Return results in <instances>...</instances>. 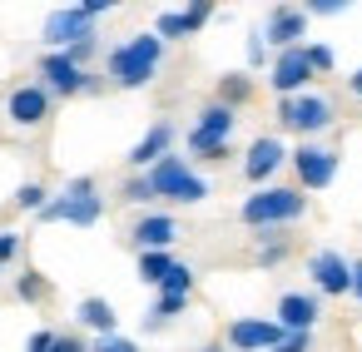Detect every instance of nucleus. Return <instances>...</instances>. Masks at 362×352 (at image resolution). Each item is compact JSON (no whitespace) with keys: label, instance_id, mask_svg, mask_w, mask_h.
Returning a JSON list of instances; mask_svg holds the SVG:
<instances>
[{"label":"nucleus","instance_id":"nucleus-10","mask_svg":"<svg viewBox=\"0 0 362 352\" xmlns=\"http://www.w3.org/2000/svg\"><path fill=\"white\" fill-rule=\"evenodd\" d=\"M55 115V95L40 85V80H25V85H16L11 95H6V124L11 129H40L45 119Z\"/></svg>","mask_w":362,"mask_h":352},{"label":"nucleus","instance_id":"nucleus-19","mask_svg":"<svg viewBox=\"0 0 362 352\" xmlns=\"http://www.w3.org/2000/svg\"><path fill=\"white\" fill-rule=\"evenodd\" d=\"M214 20V6H184V11H159L154 16V35L164 40V45H174V40H189V35H199L204 25Z\"/></svg>","mask_w":362,"mask_h":352},{"label":"nucleus","instance_id":"nucleus-21","mask_svg":"<svg viewBox=\"0 0 362 352\" xmlns=\"http://www.w3.org/2000/svg\"><path fill=\"white\" fill-rule=\"evenodd\" d=\"M288 253H293V238L283 233V228H268V233H253V263L268 273V268H283L288 263Z\"/></svg>","mask_w":362,"mask_h":352},{"label":"nucleus","instance_id":"nucleus-40","mask_svg":"<svg viewBox=\"0 0 362 352\" xmlns=\"http://www.w3.org/2000/svg\"><path fill=\"white\" fill-rule=\"evenodd\" d=\"M0 273H6V263H0Z\"/></svg>","mask_w":362,"mask_h":352},{"label":"nucleus","instance_id":"nucleus-25","mask_svg":"<svg viewBox=\"0 0 362 352\" xmlns=\"http://www.w3.org/2000/svg\"><path fill=\"white\" fill-rule=\"evenodd\" d=\"M119 204H134V209H144V213H149V204H159V199H154V189H149V174H129V179L119 184Z\"/></svg>","mask_w":362,"mask_h":352},{"label":"nucleus","instance_id":"nucleus-5","mask_svg":"<svg viewBox=\"0 0 362 352\" xmlns=\"http://www.w3.org/2000/svg\"><path fill=\"white\" fill-rule=\"evenodd\" d=\"M273 115H278V129H283V134H298L303 144L317 139V134H327V129L337 124V105H332V95H322V90H308V95H293V100H278Z\"/></svg>","mask_w":362,"mask_h":352},{"label":"nucleus","instance_id":"nucleus-31","mask_svg":"<svg viewBox=\"0 0 362 352\" xmlns=\"http://www.w3.org/2000/svg\"><path fill=\"white\" fill-rule=\"evenodd\" d=\"M90 352H144L134 337H124V332H115V337H95L90 342Z\"/></svg>","mask_w":362,"mask_h":352},{"label":"nucleus","instance_id":"nucleus-2","mask_svg":"<svg viewBox=\"0 0 362 352\" xmlns=\"http://www.w3.org/2000/svg\"><path fill=\"white\" fill-rule=\"evenodd\" d=\"M308 213V194L293 189V184H268V189H253L243 204H238V218L243 228L253 233H268V228H288Z\"/></svg>","mask_w":362,"mask_h":352},{"label":"nucleus","instance_id":"nucleus-27","mask_svg":"<svg viewBox=\"0 0 362 352\" xmlns=\"http://www.w3.org/2000/svg\"><path fill=\"white\" fill-rule=\"evenodd\" d=\"M154 293H169V298H194V268H189V263H174V273H169Z\"/></svg>","mask_w":362,"mask_h":352},{"label":"nucleus","instance_id":"nucleus-35","mask_svg":"<svg viewBox=\"0 0 362 352\" xmlns=\"http://www.w3.org/2000/svg\"><path fill=\"white\" fill-rule=\"evenodd\" d=\"M273 352H313V332H288Z\"/></svg>","mask_w":362,"mask_h":352},{"label":"nucleus","instance_id":"nucleus-30","mask_svg":"<svg viewBox=\"0 0 362 352\" xmlns=\"http://www.w3.org/2000/svg\"><path fill=\"white\" fill-rule=\"evenodd\" d=\"M303 11H308V20H313V16H317V20H332V16H347L352 6H347V0H308Z\"/></svg>","mask_w":362,"mask_h":352},{"label":"nucleus","instance_id":"nucleus-4","mask_svg":"<svg viewBox=\"0 0 362 352\" xmlns=\"http://www.w3.org/2000/svg\"><path fill=\"white\" fill-rule=\"evenodd\" d=\"M40 223H75V228H95L100 218H105V194H100V184L90 179V174H80V179H70L40 213H35Z\"/></svg>","mask_w":362,"mask_h":352},{"label":"nucleus","instance_id":"nucleus-26","mask_svg":"<svg viewBox=\"0 0 362 352\" xmlns=\"http://www.w3.org/2000/svg\"><path fill=\"white\" fill-rule=\"evenodd\" d=\"M50 199H55V194H50V189H45L40 179H25V184L16 189V209H25V213H40V209H45Z\"/></svg>","mask_w":362,"mask_h":352},{"label":"nucleus","instance_id":"nucleus-15","mask_svg":"<svg viewBox=\"0 0 362 352\" xmlns=\"http://www.w3.org/2000/svg\"><path fill=\"white\" fill-rule=\"evenodd\" d=\"M288 332L273 322V317H233L223 327V347L228 352H273Z\"/></svg>","mask_w":362,"mask_h":352},{"label":"nucleus","instance_id":"nucleus-34","mask_svg":"<svg viewBox=\"0 0 362 352\" xmlns=\"http://www.w3.org/2000/svg\"><path fill=\"white\" fill-rule=\"evenodd\" d=\"M55 327H40V332H30V342H25V352H55Z\"/></svg>","mask_w":362,"mask_h":352},{"label":"nucleus","instance_id":"nucleus-23","mask_svg":"<svg viewBox=\"0 0 362 352\" xmlns=\"http://www.w3.org/2000/svg\"><path fill=\"white\" fill-rule=\"evenodd\" d=\"M184 307H189V298L154 293V307H149V317H144V332H159V327H169L174 317H184Z\"/></svg>","mask_w":362,"mask_h":352},{"label":"nucleus","instance_id":"nucleus-12","mask_svg":"<svg viewBox=\"0 0 362 352\" xmlns=\"http://www.w3.org/2000/svg\"><path fill=\"white\" fill-rule=\"evenodd\" d=\"M308 278L317 298H347L352 293V258L337 248H313L308 253Z\"/></svg>","mask_w":362,"mask_h":352},{"label":"nucleus","instance_id":"nucleus-1","mask_svg":"<svg viewBox=\"0 0 362 352\" xmlns=\"http://www.w3.org/2000/svg\"><path fill=\"white\" fill-rule=\"evenodd\" d=\"M164 40L154 35V30H139V35H129V40H119L110 55H105V80L115 85V90H144V85H154V75L164 70Z\"/></svg>","mask_w":362,"mask_h":352},{"label":"nucleus","instance_id":"nucleus-36","mask_svg":"<svg viewBox=\"0 0 362 352\" xmlns=\"http://www.w3.org/2000/svg\"><path fill=\"white\" fill-rule=\"evenodd\" d=\"M55 352H90V337H80V332H60V337H55Z\"/></svg>","mask_w":362,"mask_h":352},{"label":"nucleus","instance_id":"nucleus-37","mask_svg":"<svg viewBox=\"0 0 362 352\" xmlns=\"http://www.w3.org/2000/svg\"><path fill=\"white\" fill-rule=\"evenodd\" d=\"M352 298L362 303V258H352Z\"/></svg>","mask_w":362,"mask_h":352},{"label":"nucleus","instance_id":"nucleus-28","mask_svg":"<svg viewBox=\"0 0 362 352\" xmlns=\"http://www.w3.org/2000/svg\"><path fill=\"white\" fill-rule=\"evenodd\" d=\"M16 298L21 303H45L50 298V278L45 273H21L16 278Z\"/></svg>","mask_w":362,"mask_h":352},{"label":"nucleus","instance_id":"nucleus-22","mask_svg":"<svg viewBox=\"0 0 362 352\" xmlns=\"http://www.w3.org/2000/svg\"><path fill=\"white\" fill-rule=\"evenodd\" d=\"M214 100L228 105V110H243V105L253 100V75H248V70H228V75H218Z\"/></svg>","mask_w":362,"mask_h":352},{"label":"nucleus","instance_id":"nucleus-18","mask_svg":"<svg viewBox=\"0 0 362 352\" xmlns=\"http://www.w3.org/2000/svg\"><path fill=\"white\" fill-rule=\"evenodd\" d=\"M169 154H174V124H169V119H154V124L139 134V144L124 154V164H129L134 174H149V169H154L159 159H169Z\"/></svg>","mask_w":362,"mask_h":352},{"label":"nucleus","instance_id":"nucleus-9","mask_svg":"<svg viewBox=\"0 0 362 352\" xmlns=\"http://www.w3.org/2000/svg\"><path fill=\"white\" fill-rule=\"evenodd\" d=\"M35 75H40V85H45L55 100H75V95H95V90H100V80H95L85 65H75L70 55H55V50L40 55Z\"/></svg>","mask_w":362,"mask_h":352},{"label":"nucleus","instance_id":"nucleus-14","mask_svg":"<svg viewBox=\"0 0 362 352\" xmlns=\"http://www.w3.org/2000/svg\"><path fill=\"white\" fill-rule=\"evenodd\" d=\"M179 218L169 213V209H149V213H139L134 223H129V243L139 248V253H174V243H179Z\"/></svg>","mask_w":362,"mask_h":352},{"label":"nucleus","instance_id":"nucleus-8","mask_svg":"<svg viewBox=\"0 0 362 352\" xmlns=\"http://www.w3.org/2000/svg\"><path fill=\"white\" fill-rule=\"evenodd\" d=\"M293 174H298V189L303 194H322L332 179H337V169H342V154L332 149V144H322V139H308V144H298L293 149Z\"/></svg>","mask_w":362,"mask_h":352},{"label":"nucleus","instance_id":"nucleus-3","mask_svg":"<svg viewBox=\"0 0 362 352\" xmlns=\"http://www.w3.org/2000/svg\"><path fill=\"white\" fill-rule=\"evenodd\" d=\"M115 6L110 0H75V6H55L50 16H45V25H40V40H45V50H75V45H85V40H95V20L100 16H110Z\"/></svg>","mask_w":362,"mask_h":352},{"label":"nucleus","instance_id":"nucleus-6","mask_svg":"<svg viewBox=\"0 0 362 352\" xmlns=\"http://www.w3.org/2000/svg\"><path fill=\"white\" fill-rule=\"evenodd\" d=\"M149 189H154V199L159 204H204L214 189H209V179L184 159V154H169V159H159L154 169H149Z\"/></svg>","mask_w":362,"mask_h":352},{"label":"nucleus","instance_id":"nucleus-16","mask_svg":"<svg viewBox=\"0 0 362 352\" xmlns=\"http://www.w3.org/2000/svg\"><path fill=\"white\" fill-rule=\"evenodd\" d=\"M303 35H308V11H303V6H273V11H268V20H263V40H268L273 55L308 45Z\"/></svg>","mask_w":362,"mask_h":352},{"label":"nucleus","instance_id":"nucleus-24","mask_svg":"<svg viewBox=\"0 0 362 352\" xmlns=\"http://www.w3.org/2000/svg\"><path fill=\"white\" fill-rule=\"evenodd\" d=\"M174 253H139V283H149V288H159L169 273H174Z\"/></svg>","mask_w":362,"mask_h":352},{"label":"nucleus","instance_id":"nucleus-39","mask_svg":"<svg viewBox=\"0 0 362 352\" xmlns=\"http://www.w3.org/2000/svg\"><path fill=\"white\" fill-rule=\"evenodd\" d=\"M199 352H228V347H223V342H204Z\"/></svg>","mask_w":362,"mask_h":352},{"label":"nucleus","instance_id":"nucleus-11","mask_svg":"<svg viewBox=\"0 0 362 352\" xmlns=\"http://www.w3.org/2000/svg\"><path fill=\"white\" fill-rule=\"evenodd\" d=\"M313 80H317V70H313V60H308V45L283 50V55H273V65H268V90H273L278 100L308 95V90H313Z\"/></svg>","mask_w":362,"mask_h":352},{"label":"nucleus","instance_id":"nucleus-38","mask_svg":"<svg viewBox=\"0 0 362 352\" xmlns=\"http://www.w3.org/2000/svg\"><path fill=\"white\" fill-rule=\"evenodd\" d=\"M347 90H352V100H362V65L347 75Z\"/></svg>","mask_w":362,"mask_h":352},{"label":"nucleus","instance_id":"nucleus-29","mask_svg":"<svg viewBox=\"0 0 362 352\" xmlns=\"http://www.w3.org/2000/svg\"><path fill=\"white\" fill-rule=\"evenodd\" d=\"M243 55H248V70H263V65H273V50H268V40H263V25H258V30H248V40H243Z\"/></svg>","mask_w":362,"mask_h":352},{"label":"nucleus","instance_id":"nucleus-32","mask_svg":"<svg viewBox=\"0 0 362 352\" xmlns=\"http://www.w3.org/2000/svg\"><path fill=\"white\" fill-rule=\"evenodd\" d=\"M308 60H313V70H317V75H332V65H337L332 45H308Z\"/></svg>","mask_w":362,"mask_h":352},{"label":"nucleus","instance_id":"nucleus-20","mask_svg":"<svg viewBox=\"0 0 362 352\" xmlns=\"http://www.w3.org/2000/svg\"><path fill=\"white\" fill-rule=\"evenodd\" d=\"M75 322L90 327L95 337H115V332H119V312H115L110 298H80V303H75Z\"/></svg>","mask_w":362,"mask_h":352},{"label":"nucleus","instance_id":"nucleus-33","mask_svg":"<svg viewBox=\"0 0 362 352\" xmlns=\"http://www.w3.org/2000/svg\"><path fill=\"white\" fill-rule=\"evenodd\" d=\"M21 243H25V238H21L16 228H0V263H11V258L21 253Z\"/></svg>","mask_w":362,"mask_h":352},{"label":"nucleus","instance_id":"nucleus-7","mask_svg":"<svg viewBox=\"0 0 362 352\" xmlns=\"http://www.w3.org/2000/svg\"><path fill=\"white\" fill-rule=\"evenodd\" d=\"M233 129H238V110H228V105H218V100H209L199 115H194V124H189V154L194 159H223L228 154V139H233Z\"/></svg>","mask_w":362,"mask_h":352},{"label":"nucleus","instance_id":"nucleus-13","mask_svg":"<svg viewBox=\"0 0 362 352\" xmlns=\"http://www.w3.org/2000/svg\"><path fill=\"white\" fill-rule=\"evenodd\" d=\"M288 159H293V149H288L278 134H258V139L243 149V179H248L253 189H268L273 174H278Z\"/></svg>","mask_w":362,"mask_h":352},{"label":"nucleus","instance_id":"nucleus-17","mask_svg":"<svg viewBox=\"0 0 362 352\" xmlns=\"http://www.w3.org/2000/svg\"><path fill=\"white\" fill-rule=\"evenodd\" d=\"M273 322H278L283 332H317V322H322V298H317V293L293 288V293H283V298H278Z\"/></svg>","mask_w":362,"mask_h":352}]
</instances>
